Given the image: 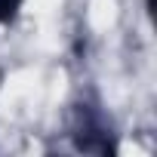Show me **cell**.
Here are the masks:
<instances>
[{
	"label": "cell",
	"mask_w": 157,
	"mask_h": 157,
	"mask_svg": "<svg viewBox=\"0 0 157 157\" xmlns=\"http://www.w3.org/2000/svg\"><path fill=\"white\" fill-rule=\"evenodd\" d=\"M19 10V0H0V22H10Z\"/></svg>",
	"instance_id": "obj_1"
}]
</instances>
